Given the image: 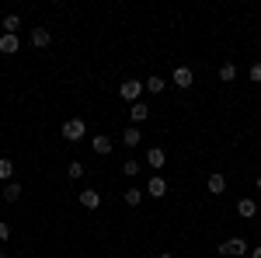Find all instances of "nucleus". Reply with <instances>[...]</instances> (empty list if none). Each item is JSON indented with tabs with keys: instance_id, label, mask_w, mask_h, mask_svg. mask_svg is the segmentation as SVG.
I'll use <instances>...</instances> for the list:
<instances>
[{
	"instance_id": "nucleus-1",
	"label": "nucleus",
	"mask_w": 261,
	"mask_h": 258,
	"mask_svg": "<svg viewBox=\"0 0 261 258\" xmlns=\"http://www.w3.org/2000/svg\"><path fill=\"white\" fill-rule=\"evenodd\" d=\"M84 133H87V126H84V119H66V122H63V139L77 143V139H84Z\"/></svg>"
},
{
	"instance_id": "nucleus-9",
	"label": "nucleus",
	"mask_w": 261,
	"mask_h": 258,
	"mask_svg": "<svg viewBox=\"0 0 261 258\" xmlns=\"http://www.w3.org/2000/svg\"><path fill=\"white\" fill-rule=\"evenodd\" d=\"M164 160H167V154H164L161 147H150V150H146V164H150V168H164Z\"/></svg>"
},
{
	"instance_id": "nucleus-20",
	"label": "nucleus",
	"mask_w": 261,
	"mask_h": 258,
	"mask_svg": "<svg viewBox=\"0 0 261 258\" xmlns=\"http://www.w3.org/2000/svg\"><path fill=\"white\" fill-rule=\"evenodd\" d=\"M4 28H7V35H14V32L21 28V18L18 14H7V18H4Z\"/></svg>"
},
{
	"instance_id": "nucleus-12",
	"label": "nucleus",
	"mask_w": 261,
	"mask_h": 258,
	"mask_svg": "<svg viewBox=\"0 0 261 258\" xmlns=\"http://www.w3.org/2000/svg\"><path fill=\"white\" fill-rule=\"evenodd\" d=\"M129 115H133V122H146V119H150V108H146L143 101H136V105L129 108Z\"/></svg>"
},
{
	"instance_id": "nucleus-26",
	"label": "nucleus",
	"mask_w": 261,
	"mask_h": 258,
	"mask_svg": "<svg viewBox=\"0 0 261 258\" xmlns=\"http://www.w3.org/2000/svg\"><path fill=\"white\" fill-rule=\"evenodd\" d=\"M157 258H174V255H171V251H161V255H157Z\"/></svg>"
},
{
	"instance_id": "nucleus-19",
	"label": "nucleus",
	"mask_w": 261,
	"mask_h": 258,
	"mask_svg": "<svg viewBox=\"0 0 261 258\" xmlns=\"http://www.w3.org/2000/svg\"><path fill=\"white\" fill-rule=\"evenodd\" d=\"M11 175H14V164H11V157H0V178L11 181Z\"/></svg>"
},
{
	"instance_id": "nucleus-28",
	"label": "nucleus",
	"mask_w": 261,
	"mask_h": 258,
	"mask_svg": "<svg viewBox=\"0 0 261 258\" xmlns=\"http://www.w3.org/2000/svg\"><path fill=\"white\" fill-rule=\"evenodd\" d=\"M0 258H4V248H0Z\"/></svg>"
},
{
	"instance_id": "nucleus-23",
	"label": "nucleus",
	"mask_w": 261,
	"mask_h": 258,
	"mask_svg": "<svg viewBox=\"0 0 261 258\" xmlns=\"http://www.w3.org/2000/svg\"><path fill=\"white\" fill-rule=\"evenodd\" d=\"M251 80H254V84H261V63H254V66H251Z\"/></svg>"
},
{
	"instance_id": "nucleus-17",
	"label": "nucleus",
	"mask_w": 261,
	"mask_h": 258,
	"mask_svg": "<svg viewBox=\"0 0 261 258\" xmlns=\"http://www.w3.org/2000/svg\"><path fill=\"white\" fill-rule=\"evenodd\" d=\"M0 196L7 199V202H14V199L21 196V185H18V181H7V185H4V192H0Z\"/></svg>"
},
{
	"instance_id": "nucleus-6",
	"label": "nucleus",
	"mask_w": 261,
	"mask_h": 258,
	"mask_svg": "<svg viewBox=\"0 0 261 258\" xmlns=\"http://www.w3.org/2000/svg\"><path fill=\"white\" fill-rule=\"evenodd\" d=\"M192 80H195V74H192L188 66H174V84H178L181 91H185V87H192Z\"/></svg>"
},
{
	"instance_id": "nucleus-7",
	"label": "nucleus",
	"mask_w": 261,
	"mask_h": 258,
	"mask_svg": "<svg viewBox=\"0 0 261 258\" xmlns=\"http://www.w3.org/2000/svg\"><path fill=\"white\" fill-rule=\"evenodd\" d=\"M205 189H209L213 196H223V192H226V178H223V175H209V178H205Z\"/></svg>"
},
{
	"instance_id": "nucleus-11",
	"label": "nucleus",
	"mask_w": 261,
	"mask_h": 258,
	"mask_svg": "<svg viewBox=\"0 0 261 258\" xmlns=\"http://www.w3.org/2000/svg\"><path fill=\"white\" fill-rule=\"evenodd\" d=\"M237 213H241L244 220H251L258 213V202H254V199H241V202H237Z\"/></svg>"
},
{
	"instance_id": "nucleus-21",
	"label": "nucleus",
	"mask_w": 261,
	"mask_h": 258,
	"mask_svg": "<svg viewBox=\"0 0 261 258\" xmlns=\"http://www.w3.org/2000/svg\"><path fill=\"white\" fill-rule=\"evenodd\" d=\"M66 175H70V178H84V164L81 160H70V164H66Z\"/></svg>"
},
{
	"instance_id": "nucleus-5",
	"label": "nucleus",
	"mask_w": 261,
	"mask_h": 258,
	"mask_svg": "<svg viewBox=\"0 0 261 258\" xmlns=\"http://www.w3.org/2000/svg\"><path fill=\"white\" fill-rule=\"evenodd\" d=\"M18 49H21L18 35H7V32H4V35H0V53H4V56H14V53H18Z\"/></svg>"
},
{
	"instance_id": "nucleus-8",
	"label": "nucleus",
	"mask_w": 261,
	"mask_h": 258,
	"mask_svg": "<svg viewBox=\"0 0 261 258\" xmlns=\"http://www.w3.org/2000/svg\"><path fill=\"white\" fill-rule=\"evenodd\" d=\"M81 206H84V209H98V206H101V196L94 192V189H84V192H81Z\"/></svg>"
},
{
	"instance_id": "nucleus-2",
	"label": "nucleus",
	"mask_w": 261,
	"mask_h": 258,
	"mask_svg": "<svg viewBox=\"0 0 261 258\" xmlns=\"http://www.w3.org/2000/svg\"><path fill=\"white\" fill-rule=\"evenodd\" d=\"M143 91H146V87H143V80H125V84H122V87H119L122 101H129V105H136V101H140V95H143Z\"/></svg>"
},
{
	"instance_id": "nucleus-25",
	"label": "nucleus",
	"mask_w": 261,
	"mask_h": 258,
	"mask_svg": "<svg viewBox=\"0 0 261 258\" xmlns=\"http://www.w3.org/2000/svg\"><path fill=\"white\" fill-rule=\"evenodd\" d=\"M251 258H261V248H254V251H251Z\"/></svg>"
},
{
	"instance_id": "nucleus-16",
	"label": "nucleus",
	"mask_w": 261,
	"mask_h": 258,
	"mask_svg": "<svg viewBox=\"0 0 261 258\" xmlns=\"http://www.w3.org/2000/svg\"><path fill=\"white\" fill-rule=\"evenodd\" d=\"M140 129H136V126H129V129H125V133H122V143H125V147H136V143H140Z\"/></svg>"
},
{
	"instance_id": "nucleus-14",
	"label": "nucleus",
	"mask_w": 261,
	"mask_h": 258,
	"mask_svg": "<svg viewBox=\"0 0 261 258\" xmlns=\"http://www.w3.org/2000/svg\"><path fill=\"white\" fill-rule=\"evenodd\" d=\"M94 154L108 157V154H112V139H108V136H94Z\"/></svg>"
},
{
	"instance_id": "nucleus-24",
	"label": "nucleus",
	"mask_w": 261,
	"mask_h": 258,
	"mask_svg": "<svg viewBox=\"0 0 261 258\" xmlns=\"http://www.w3.org/2000/svg\"><path fill=\"white\" fill-rule=\"evenodd\" d=\"M0 241H11V227L7 223H0Z\"/></svg>"
},
{
	"instance_id": "nucleus-18",
	"label": "nucleus",
	"mask_w": 261,
	"mask_h": 258,
	"mask_svg": "<svg viewBox=\"0 0 261 258\" xmlns=\"http://www.w3.org/2000/svg\"><path fill=\"white\" fill-rule=\"evenodd\" d=\"M220 80H226V84L237 80V66H233V63H223V66H220Z\"/></svg>"
},
{
	"instance_id": "nucleus-15",
	"label": "nucleus",
	"mask_w": 261,
	"mask_h": 258,
	"mask_svg": "<svg viewBox=\"0 0 261 258\" xmlns=\"http://www.w3.org/2000/svg\"><path fill=\"white\" fill-rule=\"evenodd\" d=\"M122 196H125V206H140V202H143V196H146V192H143V189H125Z\"/></svg>"
},
{
	"instance_id": "nucleus-22",
	"label": "nucleus",
	"mask_w": 261,
	"mask_h": 258,
	"mask_svg": "<svg viewBox=\"0 0 261 258\" xmlns=\"http://www.w3.org/2000/svg\"><path fill=\"white\" fill-rule=\"evenodd\" d=\"M122 171L133 178V175H140V164H136V160H125V164H122Z\"/></svg>"
},
{
	"instance_id": "nucleus-4",
	"label": "nucleus",
	"mask_w": 261,
	"mask_h": 258,
	"mask_svg": "<svg viewBox=\"0 0 261 258\" xmlns=\"http://www.w3.org/2000/svg\"><path fill=\"white\" fill-rule=\"evenodd\" d=\"M146 196H150V199H164V196H167V181H164L161 175H153L150 185H146Z\"/></svg>"
},
{
	"instance_id": "nucleus-10",
	"label": "nucleus",
	"mask_w": 261,
	"mask_h": 258,
	"mask_svg": "<svg viewBox=\"0 0 261 258\" xmlns=\"http://www.w3.org/2000/svg\"><path fill=\"white\" fill-rule=\"evenodd\" d=\"M49 42H53V35H49L45 28H32V45H35V49H45Z\"/></svg>"
},
{
	"instance_id": "nucleus-27",
	"label": "nucleus",
	"mask_w": 261,
	"mask_h": 258,
	"mask_svg": "<svg viewBox=\"0 0 261 258\" xmlns=\"http://www.w3.org/2000/svg\"><path fill=\"white\" fill-rule=\"evenodd\" d=\"M254 185H258V192H261V175H258V181H254Z\"/></svg>"
},
{
	"instance_id": "nucleus-13",
	"label": "nucleus",
	"mask_w": 261,
	"mask_h": 258,
	"mask_svg": "<svg viewBox=\"0 0 261 258\" xmlns=\"http://www.w3.org/2000/svg\"><path fill=\"white\" fill-rule=\"evenodd\" d=\"M143 87H146L150 95H161L164 87H167V80H164V77H150V80H143Z\"/></svg>"
},
{
	"instance_id": "nucleus-3",
	"label": "nucleus",
	"mask_w": 261,
	"mask_h": 258,
	"mask_svg": "<svg viewBox=\"0 0 261 258\" xmlns=\"http://www.w3.org/2000/svg\"><path fill=\"white\" fill-rule=\"evenodd\" d=\"M220 255H233V258L247 255V244H244V238H230V241H223V244H220Z\"/></svg>"
}]
</instances>
